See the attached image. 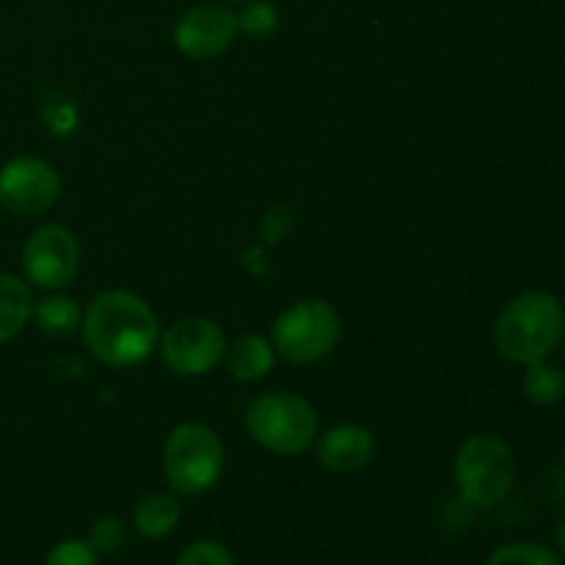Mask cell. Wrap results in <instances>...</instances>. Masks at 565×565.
<instances>
[{
  "mask_svg": "<svg viewBox=\"0 0 565 565\" xmlns=\"http://www.w3.org/2000/svg\"><path fill=\"white\" fill-rule=\"evenodd\" d=\"M522 390L539 406H555L565 397V373L546 359L533 364H524Z\"/></svg>",
  "mask_w": 565,
  "mask_h": 565,
  "instance_id": "16",
  "label": "cell"
},
{
  "mask_svg": "<svg viewBox=\"0 0 565 565\" xmlns=\"http://www.w3.org/2000/svg\"><path fill=\"white\" fill-rule=\"evenodd\" d=\"M237 14L221 3H199L177 20L174 47L191 61H210L237 39Z\"/></svg>",
  "mask_w": 565,
  "mask_h": 565,
  "instance_id": "10",
  "label": "cell"
},
{
  "mask_svg": "<svg viewBox=\"0 0 565 565\" xmlns=\"http://www.w3.org/2000/svg\"><path fill=\"white\" fill-rule=\"evenodd\" d=\"M342 340V318L329 301L307 298L292 303L290 309L274 320L270 342L276 356L290 364H315L323 362L334 353Z\"/></svg>",
  "mask_w": 565,
  "mask_h": 565,
  "instance_id": "6",
  "label": "cell"
},
{
  "mask_svg": "<svg viewBox=\"0 0 565 565\" xmlns=\"http://www.w3.org/2000/svg\"><path fill=\"white\" fill-rule=\"evenodd\" d=\"M25 279L39 290H64L81 270V243L61 224H42L22 248Z\"/></svg>",
  "mask_w": 565,
  "mask_h": 565,
  "instance_id": "8",
  "label": "cell"
},
{
  "mask_svg": "<svg viewBox=\"0 0 565 565\" xmlns=\"http://www.w3.org/2000/svg\"><path fill=\"white\" fill-rule=\"evenodd\" d=\"M232 3H246V0H232Z\"/></svg>",
  "mask_w": 565,
  "mask_h": 565,
  "instance_id": "24",
  "label": "cell"
},
{
  "mask_svg": "<svg viewBox=\"0 0 565 565\" xmlns=\"http://www.w3.org/2000/svg\"><path fill=\"white\" fill-rule=\"evenodd\" d=\"M83 342L108 367H136L160 342V320L141 296L105 290L83 312Z\"/></svg>",
  "mask_w": 565,
  "mask_h": 565,
  "instance_id": "1",
  "label": "cell"
},
{
  "mask_svg": "<svg viewBox=\"0 0 565 565\" xmlns=\"http://www.w3.org/2000/svg\"><path fill=\"white\" fill-rule=\"evenodd\" d=\"M555 539H557V550H561V555H565V513L561 516V522H557Z\"/></svg>",
  "mask_w": 565,
  "mask_h": 565,
  "instance_id": "22",
  "label": "cell"
},
{
  "mask_svg": "<svg viewBox=\"0 0 565 565\" xmlns=\"http://www.w3.org/2000/svg\"><path fill=\"white\" fill-rule=\"evenodd\" d=\"M61 199V174L42 158L20 154L0 169V207L11 215L47 213Z\"/></svg>",
  "mask_w": 565,
  "mask_h": 565,
  "instance_id": "9",
  "label": "cell"
},
{
  "mask_svg": "<svg viewBox=\"0 0 565 565\" xmlns=\"http://www.w3.org/2000/svg\"><path fill=\"white\" fill-rule=\"evenodd\" d=\"M33 318H36V326L44 334L70 337L81 329L83 309L75 298L55 292V296H47L39 303H33Z\"/></svg>",
  "mask_w": 565,
  "mask_h": 565,
  "instance_id": "15",
  "label": "cell"
},
{
  "mask_svg": "<svg viewBox=\"0 0 565 565\" xmlns=\"http://www.w3.org/2000/svg\"><path fill=\"white\" fill-rule=\"evenodd\" d=\"M246 430L274 456H301L318 441V412L292 392H268L248 403Z\"/></svg>",
  "mask_w": 565,
  "mask_h": 565,
  "instance_id": "4",
  "label": "cell"
},
{
  "mask_svg": "<svg viewBox=\"0 0 565 565\" xmlns=\"http://www.w3.org/2000/svg\"><path fill=\"white\" fill-rule=\"evenodd\" d=\"M279 9L270 0H246L237 14V31L248 39H270L279 31Z\"/></svg>",
  "mask_w": 565,
  "mask_h": 565,
  "instance_id": "17",
  "label": "cell"
},
{
  "mask_svg": "<svg viewBox=\"0 0 565 565\" xmlns=\"http://www.w3.org/2000/svg\"><path fill=\"white\" fill-rule=\"evenodd\" d=\"M226 334L215 320L185 318L160 337V359L166 370L182 379H199L224 362Z\"/></svg>",
  "mask_w": 565,
  "mask_h": 565,
  "instance_id": "7",
  "label": "cell"
},
{
  "mask_svg": "<svg viewBox=\"0 0 565 565\" xmlns=\"http://www.w3.org/2000/svg\"><path fill=\"white\" fill-rule=\"evenodd\" d=\"M226 370L237 381H259L274 370L276 351L274 342L259 334H243L232 345H226L224 353Z\"/></svg>",
  "mask_w": 565,
  "mask_h": 565,
  "instance_id": "12",
  "label": "cell"
},
{
  "mask_svg": "<svg viewBox=\"0 0 565 565\" xmlns=\"http://www.w3.org/2000/svg\"><path fill=\"white\" fill-rule=\"evenodd\" d=\"M486 565H563L544 544H505L489 555Z\"/></svg>",
  "mask_w": 565,
  "mask_h": 565,
  "instance_id": "18",
  "label": "cell"
},
{
  "mask_svg": "<svg viewBox=\"0 0 565 565\" xmlns=\"http://www.w3.org/2000/svg\"><path fill=\"white\" fill-rule=\"evenodd\" d=\"M177 565H237L232 552L218 541H193L177 557Z\"/></svg>",
  "mask_w": 565,
  "mask_h": 565,
  "instance_id": "21",
  "label": "cell"
},
{
  "mask_svg": "<svg viewBox=\"0 0 565 565\" xmlns=\"http://www.w3.org/2000/svg\"><path fill=\"white\" fill-rule=\"evenodd\" d=\"M88 544L94 546L99 557L119 555L127 546V527L119 516H99L92 524V533H88Z\"/></svg>",
  "mask_w": 565,
  "mask_h": 565,
  "instance_id": "19",
  "label": "cell"
},
{
  "mask_svg": "<svg viewBox=\"0 0 565 565\" xmlns=\"http://www.w3.org/2000/svg\"><path fill=\"white\" fill-rule=\"evenodd\" d=\"M318 461L320 467L334 475L362 472L375 456V436L364 425H334L326 434H318Z\"/></svg>",
  "mask_w": 565,
  "mask_h": 565,
  "instance_id": "11",
  "label": "cell"
},
{
  "mask_svg": "<svg viewBox=\"0 0 565 565\" xmlns=\"http://www.w3.org/2000/svg\"><path fill=\"white\" fill-rule=\"evenodd\" d=\"M33 318V292L25 279L0 270V345L14 340Z\"/></svg>",
  "mask_w": 565,
  "mask_h": 565,
  "instance_id": "14",
  "label": "cell"
},
{
  "mask_svg": "<svg viewBox=\"0 0 565 565\" xmlns=\"http://www.w3.org/2000/svg\"><path fill=\"white\" fill-rule=\"evenodd\" d=\"M458 497L472 508H494L511 494L516 458L508 441L494 434H475L458 447L452 461Z\"/></svg>",
  "mask_w": 565,
  "mask_h": 565,
  "instance_id": "3",
  "label": "cell"
},
{
  "mask_svg": "<svg viewBox=\"0 0 565 565\" xmlns=\"http://www.w3.org/2000/svg\"><path fill=\"white\" fill-rule=\"evenodd\" d=\"M555 486H557V491H561V497H565V463L561 469H557V475H555Z\"/></svg>",
  "mask_w": 565,
  "mask_h": 565,
  "instance_id": "23",
  "label": "cell"
},
{
  "mask_svg": "<svg viewBox=\"0 0 565 565\" xmlns=\"http://www.w3.org/2000/svg\"><path fill=\"white\" fill-rule=\"evenodd\" d=\"M565 312L552 292L530 290L505 303L494 326L497 351L513 364L550 356L563 337Z\"/></svg>",
  "mask_w": 565,
  "mask_h": 565,
  "instance_id": "2",
  "label": "cell"
},
{
  "mask_svg": "<svg viewBox=\"0 0 565 565\" xmlns=\"http://www.w3.org/2000/svg\"><path fill=\"white\" fill-rule=\"evenodd\" d=\"M182 519V505L174 494H147L132 511V527L138 530V535L149 541H163L169 539L177 530Z\"/></svg>",
  "mask_w": 565,
  "mask_h": 565,
  "instance_id": "13",
  "label": "cell"
},
{
  "mask_svg": "<svg viewBox=\"0 0 565 565\" xmlns=\"http://www.w3.org/2000/svg\"><path fill=\"white\" fill-rule=\"evenodd\" d=\"M44 565H99V555L88 541L66 539L47 552Z\"/></svg>",
  "mask_w": 565,
  "mask_h": 565,
  "instance_id": "20",
  "label": "cell"
},
{
  "mask_svg": "<svg viewBox=\"0 0 565 565\" xmlns=\"http://www.w3.org/2000/svg\"><path fill=\"white\" fill-rule=\"evenodd\" d=\"M561 340H565V323H563V337H561Z\"/></svg>",
  "mask_w": 565,
  "mask_h": 565,
  "instance_id": "25",
  "label": "cell"
},
{
  "mask_svg": "<svg viewBox=\"0 0 565 565\" xmlns=\"http://www.w3.org/2000/svg\"><path fill=\"white\" fill-rule=\"evenodd\" d=\"M224 441L210 425L182 423L163 445V475L174 494L202 497L224 475Z\"/></svg>",
  "mask_w": 565,
  "mask_h": 565,
  "instance_id": "5",
  "label": "cell"
}]
</instances>
